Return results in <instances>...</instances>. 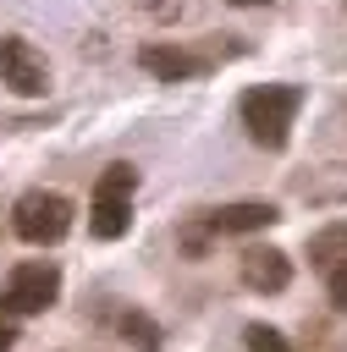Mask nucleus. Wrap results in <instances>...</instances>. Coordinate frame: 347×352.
Masks as SVG:
<instances>
[{
	"label": "nucleus",
	"mask_w": 347,
	"mask_h": 352,
	"mask_svg": "<svg viewBox=\"0 0 347 352\" xmlns=\"http://www.w3.org/2000/svg\"><path fill=\"white\" fill-rule=\"evenodd\" d=\"M297 110H303V88L297 82H253L237 99V116H242V126H248V138L259 148H286Z\"/></svg>",
	"instance_id": "f257e3e1"
},
{
	"label": "nucleus",
	"mask_w": 347,
	"mask_h": 352,
	"mask_svg": "<svg viewBox=\"0 0 347 352\" xmlns=\"http://www.w3.org/2000/svg\"><path fill=\"white\" fill-rule=\"evenodd\" d=\"M55 297H61V270L44 264V258H28L0 280V319H11V324L33 319V314L55 308Z\"/></svg>",
	"instance_id": "f03ea898"
},
{
	"label": "nucleus",
	"mask_w": 347,
	"mask_h": 352,
	"mask_svg": "<svg viewBox=\"0 0 347 352\" xmlns=\"http://www.w3.org/2000/svg\"><path fill=\"white\" fill-rule=\"evenodd\" d=\"M11 231L22 242H33V248H50V242H61L72 231V204L61 192H50V187H33V192H22L11 204Z\"/></svg>",
	"instance_id": "7ed1b4c3"
},
{
	"label": "nucleus",
	"mask_w": 347,
	"mask_h": 352,
	"mask_svg": "<svg viewBox=\"0 0 347 352\" xmlns=\"http://www.w3.org/2000/svg\"><path fill=\"white\" fill-rule=\"evenodd\" d=\"M0 82L11 94H44L50 88V60L44 50H33L22 33H6L0 38Z\"/></svg>",
	"instance_id": "20e7f679"
},
{
	"label": "nucleus",
	"mask_w": 347,
	"mask_h": 352,
	"mask_svg": "<svg viewBox=\"0 0 347 352\" xmlns=\"http://www.w3.org/2000/svg\"><path fill=\"white\" fill-rule=\"evenodd\" d=\"M281 220L275 204H259V198H242V204H220L204 214V231L209 236H248V231H270Z\"/></svg>",
	"instance_id": "39448f33"
},
{
	"label": "nucleus",
	"mask_w": 347,
	"mask_h": 352,
	"mask_svg": "<svg viewBox=\"0 0 347 352\" xmlns=\"http://www.w3.org/2000/svg\"><path fill=\"white\" fill-rule=\"evenodd\" d=\"M237 275H242L248 292H286L292 286V258L281 248H242Z\"/></svg>",
	"instance_id": "423d86ee"
},
{
	"label": "nucleus",
	"mask_w": 347,
	"mask_h": 352,
	"mask_svg": "<svg viewBox=\"0 0 347 352\" xmlns=\"http://www.w3.org/2000/svg\"><path fill=\"white\" fill-rule=\"evenodd\" d=\"M138 66L154 72L160 82H187V77H198L209 60L193 55V50H182V44H143V50H138Z\"/></svg>",
	"instance_id": "0eeeda50"
},
{
	"label": "nucleus",
	"mask_w": 347,
	"mask_h": 352,
	"mask_svg": "<svg viewBox=\"0 0 347 352\" xmlns=\"http://www.w3.org/2000/svg\"><path fill=\"white\" fill-rule=\"evenodd\" d=\"M88 231L99 242H116L132 231V198H94L88 204Z\"/></svg>",
	"instance_id": "6e6552de"
},
{
	"label": "nucleus",
	"mask_w": 347,
	"mask_h": 352,
	"mask_svg": "<svg viewBox=\"0 0 347 352\" xmlns=\"http://www.w3.org/2000/svg\"><path fill=\"white\" fill-rule=\"evenodd\" d=\"M308 264L325 270V275L347 264V220H336V226H325V231L308 236Z\"/></svg>",
	"instance_id": "1a4fd4ad"
},
{
	"label": "nucleus",
	"mask_w": 347,
	"mask_h": 352,
	"mask_svg": "<svg viewBox=\"0 0 347 352\" xmlns=\"http://www.w3.org/2000/svg\"><path fill=\"white\" fill-rule=\"evenodd\" d=\"M116 330H121L138 352H165V330H160L143 308H121V314H116Z\"/></svg>",
	"instance_id": "9d476101"
},
{
	"label": "nucleus",
	"mask_w": 347,
	"mask_h": 352,
	"mask_svg": "<svg viewBox=\"0 0 347 352\" xmlns=\"http://www.w3.org/2000/svg\"><path fill=\"white\" fill-rule=\"evenodd\" d=\"M242 346H248V352H297L275 324H248V330H242Z\"/></svg>",
	"instance_id": "9b49d317"
},
{
	"label": "nucleus",
	"mask_w": 347,
	"mask_h": 352,
	"mask_svg": "<svg viewBox=\"0 0 347 352\" xmlns=\"http://www.w3.org/2000/svg\"><path fill=\"white\" fill-rule=\"evenodd\" d=\"M325 286H330V302L347 314V264H341V270H330V275H325Z\"/></svg>",
	"instance_id": "f8f14e48"
},
{
	"label": "nucleus",
	"mask_w": 347,
	"mask_h": 352,
	"mask_svg": "<svg viewBox=\"0 0 347 352\" xmlns=\"http://www.w3.org/2000/svg\"><path fill=\"white\" fill-rule=\"evenodd\" d=\"M11 346H17V324H11V319H0V352H11Z\"/></svg>",
	"instance_id": "ddd939ff"
},
{
	"label": "nucleus",
	"mask_w": 347,
	"mask_h": 352,
	"mask_svg": "<svg viewBox=\"0 0 347 352\" xmlns=\"http://www.w3.org/2000/svg\"><path fill=\"white\" fill-rule=\"evenodd\" d=\"M231 6H270V0H231Z\"/></svg>",
	"instance_id": "4468645a"
}]
</instances>
